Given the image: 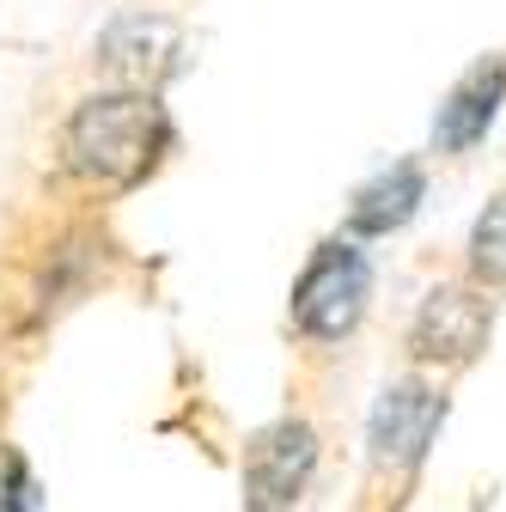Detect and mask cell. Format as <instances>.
Here are the masks:
<instances>
[{
	"mask_svg": "<svg viewBox=\"0 0 506 512\" xmlns=\"http://www.w3.org/2000/svg\"><path fill=\"white\" fill-rule=\"evenodd\" d=\"M366 299H372V263L354 238H330L311 250V263L293 281V324L311 342H336L360 324Z\"/></svg>",
	"mask_w": 506,
	"mask_h": 512,
	"instance_id": "obj_2",
	"label": "cell"
},
{
	"mask_svg": "<svg viewBox=\"0 0 506 512\" xmlns=\"http://www.w3.org/2000/svg\"><path fill=\"white\" fill-rule=\"evenodd\" d=\"M171 147V116L153 92H98L80 98L68 128H61V153L68 165L104 189H135L141 177L159 171Z\"/></svg>",
	"mask_w": 506,
	"mask_h": 512,
	"instance_id": "obj_1",
	"label": "cell"
},
{
	"mask_svg": "<svg viewBox=\"0 0 506 512\" xmlns=\"http://www.w3.org/2000/svg\"><path fill=\"white\" fill-rule=\"evenodd\" d=\"M311 470H318V433H311L305 421H275L263 433H250L244 445V506L250 512H287Z\"/></svg>",
	"mask_w": 506,
	"mask_h": 512,
	"instance_id": "obj_3",
	"label": "cell"
},
{
	"mask_svg": "<svg viewBox=\"0 0 506 512\" xmlns=\"http://www.w3.org/2000/svg\"><path fill=\"white\" fill-rule=\"evenodd\" d=\"M98 61L122 80V92H153L183 68V31L159 13H129L98 37Z\"/></svg>",
	"mask_w": 506,
	"mask_h": 512,
	"instance_id": "obj_6",
	"label": "cell"
},
{
	"mask_svg": "<svg viewBox=\"0 0 506 512\" xmlns=\"http://www.w3.org/2000/svg\"><path fill=\"white\" fill-rule=\"evenodd\" d=\"M446 421V397L433 391L421 378H391L385 391H378V409H372V464H391V470H409L427 458V445Z\"/></svg>",
	"mask_w": 506,
	"mask_h": 512,
	"instance_id": "obj_5",
	"label": "cell"
},
{
	"mask_svg": "<svg viewBox=\"0 0 506 512\" xmlns=\"http://www.w3.org/2000/svg\"><path fill=\"white\" fill-rule=\"evenodd\" d=\"M421 196H427V177H421L415 159H403V165H391V171H378L372 183H360V196H354V208H348V232H366V238L397 232V226L415 220Z\"/></svg>",
	"mask_w": 506,
	"mask_h": 512,
	"instance_id": "obj_8",
	"label": "cell"
},
{
	"mask_svg": "<svg viewBox=\"0 0 506 512\" xmlns=\"http://www.w3.org/2000/svg\"><path fill=\"white\" fill-rule=\"evenodd\" d=\"M0 512H37V482H31V464L0 445Z\"/></svg>",
	"mask_w": 506,
	"mask_h": 512,
	"instance_id": "obj_10",
	"label": "cell"
},
{
	"mask_svg": "<svg viewBox=\"0 0 506 512\" xmlns=\"http://www.w3.org/2000/svg\"><path fill=\"white\" fill-rule=\"evenodd\" d=\"M494 299L476 287H433L409 324V354L427 366H470L488 348Z\"/></svg>",
	"mask_w": 506,
	"mask_h": 512,
	"instance_id": "obj_4",
	"label": "cell"
},
{
	"mask_svg": "<svg viewBox=\"0 0 506 512\" xmlns=\"http://www.w3.org/2000/svg\"><path fill=\"white\" fill-rule=\"evenodd\" d=\"M470 269H476V281H488V287H506V189L476 214V226H470Z\"/></svg>",
	"mask_w": 506,
	"mask_h": 512,
	"instance_id": "obj_9",
	"label": "cell"
},
{
	"mask_svg": "<svg viewBox=\"0 0 506 512\" xmlns=\"http://www.w3.org/2000/svg\"><path fill=\"white\" fill-rule=\"evenodd\" d=\"M500 98H506V61H476V68L446 92V104H439V116H433V147L439 153H470L488 135Z\"/></svg>",
	"mask_w": 506,
	"mask_h": 512,
	"instance_id": "obj_7",
	"label": "cell"
}]
</instances>
